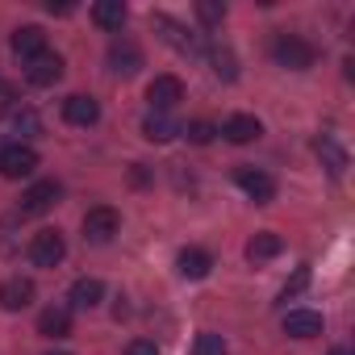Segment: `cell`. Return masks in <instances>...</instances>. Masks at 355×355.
Segmentation results:
<instances>
[{
  "instance_id": "cell-1",
  "label": "cell",
  "mask_w": 355,
  "mask_h": 355,
  "mask_svg": "<svg viewBox=\"0 0 355 355\" xmlns=\"http://www.w3.org/2000/svg\"><path fill=\"white\" fill-rule=\"evenodd\" d=\"M272 59H276L280 67H288V71H309V67L318 63V51H313L305 38H297V34H276Z\"/></svg>"
},
{
  "instance_id": "cell-2",
  "label": "cell",
  "mask_w": 355,
  "mask_h": 355,
  "mask_svg": "<svg viewBox=\"0 0 355 355\" xmlns=\"http://www.w3.org/2000/svg\"><path fill=\"white\" fill-rule=\"evenodd\" d=\"M234 184L255 201V205H272L276 201V180L263 171V167H251V163H243L239 171H234Z\"/></svg>"
},
{
  "instance_id": "cell-3",
  "label": "cell",
  "mask_w": 355,
  "mask_h": 355,
  "mask_svg": "<svg viewBox=\"0 0 355 355\" xmlns=\"http://www.w3.org/2000/svg\"><path fill=\"white\" fill-rule=\"evenodd\" d=\"M34 167H38V150L26 146V142H9L5 150H0V175H5V180L34 175Z\"/></svg>"
},
{
  "instance_id": "cell-4",
  "label": "cell",
  "mask_w": 355,
  "mask_h": 355,
  "mask_svg": "<svg viewBox=\"0 0 355 355\" xmlns=\"http://www.w3.org/2000/svg\"><path fill=\"white\" fill-rule=\"evenodd\" d=\"M146 101H150V113H171L175 105L184 101L180 76H155V80L146 84Z\"/></svg>"
},
{
  "instance_id": "cell-5",
  "label": "cell",
  "mask_w": 355,
  "mask_h": 355,
  "mask_svg": "<svg viewBox=\"0 0 355 355\" xmlns=\"http://www.w3.org/2000/svg\"><path fill=\"white\" fill-rule=\"evenodd\" d=\"M63 255H67V243H63L59 230H38V234L30 239V259H34V268H59Z\"/></svg>"
},
{
  "instance_id": "cell-6",
  "label": "cell",
  "mask_w": 355,
  "mask_h": 355,
  "mask_svg": "<svg viewBox=\"0 0 355 355\" xmlns=\"http://www.w3.org/2000/svg\"><path fill=\"white\" fill-rule=\"evenodd\" d=\"M117 230H121V214L113 205H96L84 214V239L88 243H109Z\"/></svg>"
},
{
  "instance_id": "cell-7",
  "label": "cell",
  "mask_w": 355,
  "mask_h": 355,
  "mask_svg": "<svg viewBox=\"0 0 355 355\" xmlns=\"http://www.w3.org/2000/svg\"><path fill=\"white\" fill-rule=\"evenodd\" d=\"M59 197H63L59 180H38V184H30V189L21 193V214L38 218V214H46V209H55V205H59Z\"/></svg>"
},
{
  "instance_id": "cell-8",
  "label": "cell",
  "mask_w": 355,
  "mask_h": 355,
  "mask_svg": "<svg viewBox=\"0 0 355 355\" xmlns=\"http://www.w3.org/2000/svg\"><path fill=\"white\" fill-rule=\"evenodd\" d=\"M155 30H159V38H163L167 46H175L180 55H201V51H205V42H201L197 34H189L180 21H171V17H155Z\"/></svg>"
},
{
  "instance_id": "cell-9",
  "label": "cell",
  "mask_w": 355,
  "mask_h": 355,
  "mask_svg": "<svg viewBox=\"0 0 355 355\" xmlns=\"http://www.w3.org/2000/svg\"><path fill=\"white\" fill-rule=\"evenodd\" d=\"M26 80H30V84H38V88L59 84V80H63V59H59L55 51H42L38 59H30V63H26Z\"/></svg>"
},
{
  "instance_id": "cell-10",
  "label": "cell",
  "mask_w": 355,
  "mask_h": 355,
  "mask_svg": "<svg viewBox=\"0 0 355 355\" xmlns=\"http://www.w3.org/2000/svg\"><path fill=\"white\" fill-rule=\"evenodd\" d=\"M30 301H34V280L30 276H9L5 284H0V309L21 313Z\"/></svg>"
},
{
  "instance_id": "cell-11",
  "label": "cell",
  "mask_w": 355,
  "mask_h": 355,
  "mask_svg": "<svg viewBox=\"0 0 355 355\" xmlns=\"http://www.w3.org/2000/svg\"><path fill=\"white\" fill-rule=\"evenodd\" d=\"M109 67H113V76H134V71L142 67L138 42H134V38H117V42L109 46Z\"/></svg>"
},
{
  "instance_id": "cell-12",
  "label": "cell",
  "mask_w": 355,
  "mask_h": 355,
  "mask_svg": "<svg viewBox=\"0 0 355 355\" xmlns=\"http://www.w3.org/2000/svg\"><path fill=\"white\" fill-rule=\"evenodd\" d=\"M63 121L67 125H96L101 121V105L92 101V96H84V92H76V96H67L63 101Z\"/></svg>"
},
{
  "instance_id": "cell-13",
  "label": "cell",
  "mask_w": 355,
  "mask_h": 355,
  "mask_svg": "<svg viewBox=\"0 0 355 355\" xmlns=\"http://www.w3.org/2000/svg\"><path fill=\"white\" fill-rule=\"evenodd\" d=\"M226 142H239V146H247V142H255L259 134H263V125H259V117H251V113H234V117H226V125L218 130Z\"/></svg>"
},
{
  "instance_id": "cell-14",
  "label": "cell",
  "mask_w": 355,
  "mask_h": 355,
  "mask_svg": "<svg viewBox=\"0 0 355 355\" xmlns=\"http://www.w3.org/2000/svg\"><path fill=\"white\" fill-rule=\"evenodd\" d=\"M175 268H180L184 280H205V276L214 272V255L201 251V247H184L180 255H175Z\"/></svg>"
},
{
  "instance_id": "cell-15",
  "label": "cell",
  "mask_w": 355,
  "mask_h": 355,
  "mask_svg": "<svg viewBox=\"0 0 355 355\" xmlns=\"http://www.w3.org/2000/svg\"><path fill=\"white\" fill-rule=\"evenodd\" d=\"M313 150H318V159H322V167H326L330 175H343V171H347V150L338 146L334 134H318V138H313Z\"/></svg>"
},
{
  "instance_id": "cell-16",
  "label": "cell",
  "mask_w": 355,
  "mask_h": 355,
  "mask_svg": "<svg viewBox=\"0 0 355 355\" xmlns=\"http://www.w3.org/2000/svg\"><path fill=\"white\" fill-rule=\"evenodd\" d=\"M284 334H288V338H318V334H322V313H313V309H293V313H284Z\"/></svg>"
},
{
  "instance_id": "cell-17",
  "label": "cell",
  "mask_w": 355,
  "mask_h": 355,
  "mask_svg": "<svg viewBox=\"0 0 355 355\" xmlns=\"http://www.w3.org/2000/svg\"><path fill=\"white\" fill-rule=\"evenodd\" d=\"M175 134H180V121L171 113H146L142 117V138L146 142H171Z\"/></svg>"
},
{
  "instance_id": "cell-18",
  "label": "cell",
  "mask_w": 355,
  "mask_h": 355,
  "mask_svg": "<svg viewBox=\"0 0 355 355\" xmlns=\"http://www.w3.org/2000/svg\"><path fill=\"white\" fill-rule=\"evenodd\" d=\"M42 51H46V34H42L38 26H21V30L13 34V55H17V59L30 63V59H38Z\"/></svg>"
},
{
  "instance_id": "cell-19",
  "label": "cell",
  "mask_w": 355,
  "mask_h": 355,
  "mask_svg": "<svg viewBox=\"0 0 355 355\" xmlns=\"http://www.w3.org/2000/svg\"><path fill=\"white\" fill-rule=\"evenodd\" d=\"M38 334H46V338H67V334H71V309H63V305L42 309V313H38Z\"/></svg>"
},
{
  "instance_id": "cell-20",
  "label": "cell",
  "mask_w": 355,
  "mask_h": 355,
  "mask_svg": "<svg viewBox=\"0 0 355 355\" xmlns=\"http://www.w3.org/2000/svg\"><path fill=\"white\" fill-rule=\"evenodd\" d=\"M284 251V239L276 234V230H259L251 243H247V259L251 263H263V259H276Z\"/></svg>"
},
{
  "instance_id": "cell-21",
  "label": "cell",
  "mask_w": 355,
  "mask_h": 355,
  "mask_svg": "<svg viewBox=\"0 0 355 355\" xmlns=\"http://www.w3.org/2000/svg\"><path fill=\"white\" fill-rule=\"evenodd\" d=\"M101 297H105V284H101L96 276H80V280L71 284V305H76V309H96Z\"/></svg>"
},
{
  "instance_id": "cell-22",
  "label": "cell",
  "mask_w": 355,
  "mask_h": 355,
  "mask_svg": "<svg viewBox=\"0 0 355 355\" xmlns=\"http://www.w3.org/2000/svg\"><path fill=\"white\" fill-rule=\"evenodd\" d=\"M92 21L101 30H121L125 26V5H121V0H96V5H92Z\"/></svg>"
},
{
  "instance_id": "cell-23",
  "label": "cell",
  "mask_w": 355,
  "mask_h": 355,
  "mask_svg": "<svg viewBox=\"0 0 355 355\" xmlns=\"http://www.w3.org/2000/svg\"><path fill=\"white\" fill-rule=\"evenodd\" d=\"M209 63H214V71H218V80H239V59H234V51L230 46H209Z\"/></svg>"
},
{
  "instance_id": "cell-24",
  "label": "cell",
  "mask_w": 355,
  "mask_h": 355,
  "mask_svg": "<svg viewBox=\"0 0 355 355\" xmlns=\"http://www.w3.org/2000/svg\"><path fill=\"white\" fill-rule=\"evenodd\" d=\"M197 17H201V26H222L226 21V5L222 0H197Z\"/></svg>"
},
{
  "instance_id": "cell-25",
  "label": "cell",
  "mask_w": 355,
  "mask_h": 355,
  "mask_svg": "<svg viewBox=\"0 0 355 355\" xmlns=\"http://www.w3.org/2000/svg\"><path fill=\"white\" fill-rule=\"evenodd\" d=\"M13 130H17L21 138H34V134H42V121H38L34 109H17V113H13Z\"/></svg>"
},
{
  "instance_id": "cell-26",
  "label": "cell",
  "mask_w": 355,
  "mask_h": 355,
  "mask_svg": "<svg viewBox=\"0 0 355 355\" xmlns=\"http://www.w3.org/2000/svg\"><path fill=\"white\" fill-rule=\"evenodd\" d=\"M193 355H226V338H222V334H214V330H205V334H197Z\"/></svg>"
},
{
  "instance_id": "cell-27",
  "label": "cell",
  "mask_w": 355,
  "mask_h": 355,
  "mask_svg": "<svg viewBox=\"0 0 355 355\" xmlns=\"http://www.w3.org/2000/svg\"><path fill=\"white\" fill-rule=\"evenodd\" d=\"M180 134H184L189 142H197V146H205V142H214V134H218V130H214L209 121H189V125H180Z\"/></svg>"
},
{
  "instance_id": "cell-28",
  "label": "cell",
  "mask_w": 355,
  "mask_h": 355,
  "mask_svg": "<svg viewBox=\"0 0 355 355\" xmlns=\"http://www.w3.org/2000/svg\"><path fill=\"white\" fill-rule=\"evenodd\" d=\"M305 288H309V263H301V268L293 272V280L280 288V301H293V297H297V293H305Z\"/></svg>"
},
{
  "instance_id": "cell-29",
  "label": "cell",
  "mask_w": 355,
  "mask_h": 355,
  "mask_svg": "<svg viewBox=\"0 0 355 355\" xmlns=\"http://www.w3.org/2000/svg\"><path fill=\"white\" fill-rule=\"evenodd\" d=\"M125 355H163L155 338H130L125 343Z\"/></svg>"
},
{
  "instance_id": "cell-30",
  "label": "cell",
  "mask_w": 355,
  "mask_h": 355,
  "mask_svg": "<svg viewBox=\"0 0 355 355\" xmlns=\"http://www.w3.org/2000/svg\"><path fill=\"white\" fill-rule=\"evenodd\" d=\"M13 101V84H5V80H0V109H5Z\"/></svg>"
},
{
  "instance_id": "cell-31",
  "label": "cell",
  "mask_w": 355,
  "mask_h": 355,
  "mask_svg": "<svg viewBox=\"0 0 355 355\" xmlns=\"http://www.w3.org/2000/svg\"><path fill=\"white\" fill-rule=\"evenodd\" d=\"M46 13H71V5H67V0H59V5H55V0H46Z\"/></svg>"
},
{
  "instance_id": "cell-32",
  "label": "cell",
  "mask_w": 355,
  "mask_h": 355,
  "mask_svg": "<svg viewBox=\"0 0 355 355\" xmlns=\"http://www.w3.org/2000/svg\"><path fill=\"white\" fill-rule=\"evenodd\" d=\"M330 355H351V351H347V347H334V351H330Z\"/></svg>"
},
{
  "instance_id": "cell-33",
  "label": "cell",
  "mask_w": 355,
  "mask_h": 355,
  "mask_svg": "<svg viewBox=\"0 0 355 355\" xmlns=\"http://www.w3.org/2000/svg\"><path fill=\"white\" fill-rule=\"evenodd\" d=\"M51 355H67V351H51Z\"/></svg>"
}]
</instances>
